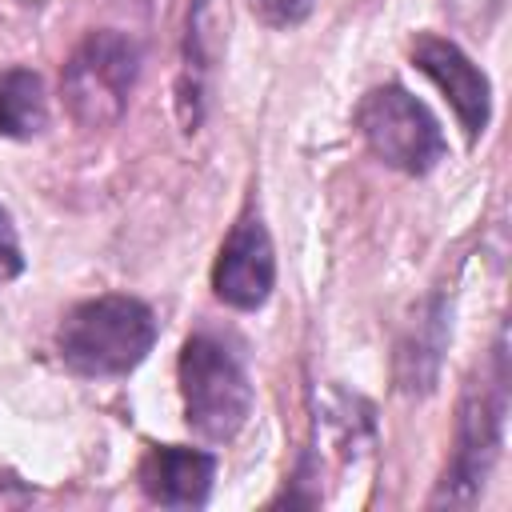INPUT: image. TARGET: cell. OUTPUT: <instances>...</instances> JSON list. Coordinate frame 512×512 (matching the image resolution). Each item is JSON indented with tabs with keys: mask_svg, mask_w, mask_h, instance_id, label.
<instances>
[{
	"mask_svg": "<svg viewBox=\"0 0 512 512\" xmlns=\"http://www.w3.org/2000/svg\"><path fill=\"white\" fill-rule=\"evenodd\" d=\"M156 340L152 308L136 296H96L76 304L56 332L60 360L80 376H124Z\"/></svg>",
	"mask_w": 512,
	"mask_h": 512,
	"instance_id": "1",
	"label": "cell"
},
{
	"mask_svg": "<svg viewBox=\"0 0 512 512\" xmlns=\"http://www.w3.org/2000/svg\"><path fill=\"white\" fill-rule=\"evenodd\" d=\"M180 396L184 420L196 436L228 444L252 412V384L240 360L212 336H192L180 352Z\"/></svg>",
	"mask_w": 512,
	"mask_h": 512,
	"instance_id": "2",
	"label": "cell"
},
{
	"mask_svg": "<svg viewBox=\"0 0 512 512\" xmlns=\"http://www.w3.org/2000/svg\"><path fill=\"white\" fill-rule=\"evenodd\" d=\"M140 72V52L120 32H92L64 64L60 88L76 124L104 128L128 108V92Z\"/></svg>",
	"mask_w": 512,
	"mask_h": 512,
	"instance_id": "3",
	"label": "cell"
},
{
	"mask_svg": "<svg viewBox=\"0 0 512 512\" xmlns=\"http://www.w3.org/2000/svg\"><path fill=\"white\" fill-rule=\"evenodd\" d=\"M356 128L384 164L408 176L432 172L448 152L436 116L400 84L372 88L356 108Z\"/></svg>",
	"mask_w": 512,
	"mask_h": 512,
	"instance_id": "4",
	"label": "cell"
},
{
	"mask_svg": "<svg viewBox=\"0 0 512 512\" xmlns=\"http://www.w3.org/2000/svg\"><path fill=\"white\" fill-rule=\"evenodd\" d=\"M500 424H504V360L496 364L492 388H480V392L472 388V396L460 408V448H456V460L444 476L436 504L440 500L468 504L480 492V484L496 460V448H500Z\"/></svg>",
	"mask_w": 512,
	"mask_h": 512,
	"instance_id": "5",
	"label": "cell"
},
{
	"mask_svg": "<svg viewBox=\"0 0 512 512\" xmlns=\"http://www.w3.org/2000/svg\"><path fill=\"white\" fill-rule=\"evenodd\" d=\"M276 284V256H272V240H268V228L256 220V216H244L220 256H216V268H212V288L224 304L232 308H260L268 300Z\"/></svg>",
	"mask_w": 512,
	"mask_h": 512,
	"instance_id": "6",
	"label": "cell"
},
{
	"mask_svg": "<svg viewBox=\"0 0 512 512\" xmlns=\"http://www.w3.org/2000/svg\"><path fill=\"white\" fill-rule=\"evenodd\" d=\"M412 64L448 96V104H452L456 120L464 124L468 140H476L488 128V116H492L488 76L444 36H420L412 44Z\"/></svg>",
	"mask_w": 512,
	"mask_h": 512,
	"instance_id": "7",
	"label": "cell"
},
{
	"mask_svg": "<svg viewBox=\"0 0 512 512\" xmlns=\"http://www.w3.org/2000/svg\"><path fill=\"white\" fill-rule=\"evenodd\" d=\"M140 488L152 504L164 508H200L212 492L216 456L204 448H180V444H156L140 460Z\"/></svg>",
	"mask_w": 512,
	"mask_h": 512,
	"instance_id": "8",
	"label": "cell"
},
{
	"mask_svg": "<svg viewBox=\"0 0 512 512\" xmlns=\"http://www.w3.org/2000/svg\"><path fill=\"white\" fill-rule=\"evenodd\" d=\"M48 128V96L36 72L12 68L0 76V136L32 140Z\"/></svg>",
	"mask_w": 512,
	"mask_h": 512,
	"instance_id": "9",
	"label": "cell"
},
{
	"mask_svg": "<svg viewBox=\"0 0 512 512\" xmlns=\"http://www.w3.org/2000/svg\"><path fill=\"white\" fill-rule=\"evenodd\" d=\"M316 0H248V8L272 24V28H288V24H300L308 12H312Z\"/></svg>",
	"mask_w": 512,
	"mask_h": 512,
	"instance_id": "10",
	"label": "cell"
},
{
	"mask_svg": "<svg viewBox=\"0 0 512 512\" xmlns=\"http://www.w3.org/2000/svg\"><path fill=\"white\" fill-rule=\"evenodd\" d=\"M24 272V256H20V240L12 228V216L0 208V284L16 280Z\"/></svg>",
	"mask_w": 512,
	"mask_h": 512,
	"instance_id": "11",
	"label": "cell"
}]
</instances>
